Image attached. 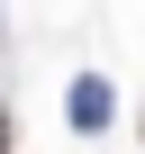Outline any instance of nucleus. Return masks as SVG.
Returning <instances> with one entry per match:
<instances>
[{
    "instance_id": "1",
    "label": "nucleus",
    "mask_w": 145,
    "mask_h": 154,
    "mask_svg": "<svg viewBox=\"0 0 145 154\" xmlns=\"http://www.w3.org/2000/svg\"><path fill=\"white\" fill-rule=\"evenodd\" d=\"M0 154H9V127H0Z\"/></svg>"
}]
</instances>
